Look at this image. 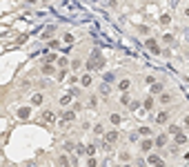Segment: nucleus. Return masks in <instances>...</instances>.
Listing matches in <instances>:
<instances>
[{
    "instance_id": "nucleus-1",
    "label": "nucleus",
    "mask_w": 189,
    "mask_h": 167,
    "mask_svg": "<svg viewBox=\"0 0 189 167\" xmlns=\"http://www.w3.org/2000/svg\"><path fill=\"white\" fill-rule=\"evenodd\" d=\"M102 65H105V60L100 58V51L94 49V54H91V60L87 62V69H102Z\"/></svg>"
},
{
    "instance_id": "nucleus-2",
    "label": "nucleus",
    "mask_w": 189,
    "mask_h": 167,
    "mask_svg": "<svg viewBox=\"0 0 189 167\" xmlns=\"http://www.w3.org/2000/svg\"><path fill=\"white\" fill-rule=\"evenodd\" d=\"M147 49L151 51V54H160V49H158V45H156V40H147Z\"/></svg>"
},
{
    "instance_id": "nucleus-3",
    "label": "nucleus",
    "mask_w": 189,
    "mask_h": 167,
    "mask_svg": "<svg viewBox=\"0 0 189 167\" xmlns=\"http://www.w3.org/2000/svg\"><path fill=\"white\" fill-rule=\"evenodd\" d=\"M153 143H156L158 147H163L165 143H167V134H160V136H156V138H153Z\"/></svg>"
},
{
    "instance_id": "nucleus-4",
    "label": "nucleus",
    "mask_w": 189,
    "mask_h": 167,
    "mask_svg": "<svg viewBox=\"0 0 189 167\" xmlns=\"http://www.w3.org/2000/svg\"><path fill=\"white\" fill-rule=\"evenodd\" d=\"M140 147H142V149H145V152H149V149L153 147V140H151V138H145V140H142V143H140Z\"/></svg>"
},
{
    "instance_id": "nucleus-5",
    "label": "nucleus",
    "mask_w": 189,
    "mask_h": 167,
    "mask_svg": "<svg viewBox=\"0 0 189 167\" xmlns=\"http://www.w3.org/2000/svg\"><path fill=\"white\" fill-rule=\"evenodd\" d=\"M129 85H131L129 80H127V78H122V80L118 83V87H120V91H127V89H129Z\"/></svg>"
},
{
    "instance_id": "nucleus-6",
    "label": "nucleus",
    "mask_w": 189,
    "mask_h": 167,
    "mask_svg": "<svg viewBox=\"0 0 189 167\" xmlns=\"http://www.w3.org/2000/svg\"><path fill=\"white\" fill-rule=\"evenodd\" d=\"M31 105H42V94H33L31 96Z\"/></svg>"
},
{
    "instance_id": "nucleus-7",
    "label": "nucleus",
    "mask_w": 189,
    "mask_h": 167,
    "mask_svg": "<svg viewBox=\"0 0 189 167\" xmlns=\"http://www.w3.org/2000/svg\"><path fill=\"white\" fill-rule=\"evenodd\" d=\"M73 118H76V114H73V112H65V114H62V120H65V123H71Z\"/></svg>"
},
{
    "instance_id": "nucleus-8",
    "label": "nucleus",
    "mask_w": 189,
    "mask_h": 167,
    "mask_svg": "<svg viewBox=\"0 0 189 167\" xmlns=\"http://www.w3.org/2000/svg\"><path fill=\"white\" fill-rule=\"evenodd\" d=\"M42 120L51 125V123H54V112H45V114H42Z\"/></svg>"
},
{
    "instance_id": "nucleus-9",
    "label": "nucleus",
    "mask_w": 189,
    "mask_h": 167,
    "mask_svg": "<svg viewBox=\"0 0 189 167\" xmlns=\"http://www.w3.org/2000/svg\"><path fill=\"white\" fill-rule=\"evenodd\" d=\"M156 123H158V125H165V123H167V114H165V112H160L158 116H156Z\"/></svg>"
},
{
    "instance_id": "nucleus-10",
    "label": "nucleus",
    "mask_w": 189,
    "mask_h": 167,
    "mask_svg": "<svg viewBox=\"0 0 189 167\" xmlns=\"http://www.w3.org/2000/svg\"><path fill=\"white\" fill-rule=\"evenodd\" d=\"M116 140H118V131H109V134H107V143L111 145V143H116Z\"/></svg>"
},
{
    "instance_id": "nucleus-11",
    "label": "nucleus",
    "mask_w": 189,
    "mask_h": 167,
    "mask_svg": "<svg viewBox=\"0 0 189 167\" xmlns=\"http://www.w3.org/2000/svg\"><path fill=\"white\" fill-rule=\"evenodd\" d=\"M109 120H111V125H120V123H122V118H120L118 114H111V116H109Z\"/></svg>"
},
{
    "instance_id": "nucleus-12",
    "label": "nucleus",
    "mask_w": 189,
    "mask_h": 167,
    "mask_svg": "<svg viewBox=\"0 0 189 167\" xmlns=\"http://www.w3.org/2000/svg\"><path fill=\"white\" fill-rule=\"evenodd\" d=\"M149 163H151V165H156V167H163V165H165L163 160H160V158H156V156H149Z\"/></svg>"
},
{
    "instance_id": "nucleus-13",
    "label": "nucleus",
    "mask_w": 189,
    "mask_h": 167,
    "mask_svg": "<svg viewBox=\"0 0 189 167\" xmlns=\"http://www.w3.org/2000/svg\"><path fill=\"white\" fill-rule=\"evenodd\" d=\"M80 83H82L85 87H89V85H91V76H89V74H85V76L80 78Z\"/></svg>"
},
{
    "instance_id": "nucleus-14",
    "label": "nucleus",
    "mask_w": 189,
    "mask_h": 167,
    "mask_svg": "<svg viewBox=\"0 0 189 167\" xmlns=\"http://www.w3.org/2000/svg\"><path fill=\"white\" fill-rule=\"evenodd\" d=\"M58 165H60V167H69V158H67V156H60V158H58Z\"/></svg>"
},
{
    "instance_id": "nucleus-15",
    "label": "nucleus",
    "mask_w": 189,
    "mask_h": 167,
    "mask_svg": "<svg viewBox=\"0 0 189 167\" xmlns=\"http://www.w3.org/2000/svg\"><path fill=\"white\" fill-rule=\"evenodd\" d=\"M160 91H163V85L153 83V85H151V94H160Z\"/></svg>"
},
{
    "instance_id": "nucleus-16",
    "label": "nucleus",
    "mask_w": 189,
    "mask_h": 167,
    "mask_svg": "<svg viewBox=\"0 0 189 167\" xmlns=\"http://www.w3.org/2000/svg\"><path fill=\"white\" fill-rule=\"evenodd\" d=\"M160 102H163V105H169V102H171V96H169V94H163V96H160Z\"/></svg>"
},
{
    "instance_id": "nucleus-17",
    "label": "nucleus",
    "mask_w": 189,
    "mask_h": 167,
    "mask_svg": "<svg viewBox=\"0 0 189 167\" xmlns=\"http://www.w3.org/2000/svg\"><path fill=\"white\" fill-rule=\"evenodd\" d=\"M18 116L20 118H27V116H29V107H22L20 112H18Z\"/></svg>"
},
{
    "instance_id": "nucleus-18",
    "label": "nucleus",
    "mask_w": 189,
    "mask_h": 167,
    "mask_svg": "<svg viewBox=\"0 0 189 167\" xmlns=\"http://www.w3.org/2000/svg\"><path fill=\"white\" fill-rule=\"evenodd\" d=\"M185 140H187V136H185V134H176V143H178V145H182Z\"/></svg>"
},
{
    "instance_id": "nucleus-19",
    "label": "nucleus",
    "mask_w": 189,
    "mask_h": 167,
    "mask_svg": "<svg viewBox=\"0 0 189 167\" xmlns=\"http://www.w3.org/2000/svg\"><path fill=\"white\" fill-rule=\"evenodd\" d=\"M145 109H153V98H151V96L145 100Z\"/></svg>"
},
{
    "instance_id": "nucleus-20",
    "label": "nucleus",
    "mask_w": 189,
    "mask_h": 167,
    "mask_svg": "<svg viewBox=\"0 0 189 167\" xmlns=\"http://www.w3.org/2000/svg\"><path fill=\"white\" fill-rule=\"evenodd\" d=\"M69 102H71V96H62V98H60V105H69Z\"/></svg>"
},
{
    "instance_id": "nucleus-21",
    "label": "nucleus",
    "mask_w": 189,
    "mask_h": 167,
    "mask_svg": "<svg viewBox=\"0 0 189 167\" xmlns=\"http://www.w3.org/2000/svg\"><path fill=\"white\" fill-rule=\"evenodd\" d=\"M42 71H45V74H49V76H54L56 69H54V67H49V65H45V67H42Z\"/></svg>"
},
{
    "instance_id": "nucleus-22",
    "label": "nucleus",
    "mask_w": 189,
    "mask_h": 167,
    "mask_svg": "<svg viewBox=\"0 0 189 167\" xmlns=\"http://www.w3.org/2000/svg\"><path fill=\"white\" fill-rule=\"evenodd\" d=\"M169 20H171V16H160V22H163V25H169Z\"/></svg>"
},
{
    "instance_id": "nucleus-23",
    "label": "nucleus",
    "mask_w": 189,
    "mask_h": 167,
    "mask_svg": "<svg viewBox=\"0 0 189 167\" xmlns=\"http://www.w3.org/2000/svg\"><path fill=\"white\" fill-rule=\"evenodd\" d=\"M100 94L107 96V94H109V87H107V85H100Z\"/></svg>"
},
{
    "instance_id": "nucleus-24",
    "label": "nucleus",
    "mask_w": 189,
    "mask_h": 167,
    "mask_svg": "<svg viewBox=\"0 0 189 167\" xmlns=\"http://www.w3.org/2000/svg\"><path fill=\"white\" fill-rule=\"evenodd\" d=\"M138 134H142V136H149L151 131H149V127H140V131H138Z\"/></svg>"
},
{
    "instance_id": "nucleus-25",
    "label": "nucleus",
    "mask_w": 189,
    "mask_h": 167,
    "mask_svg": "<svg viewBox=\"0 0 189 167\" xmlns=\"http://www.w3.org/2000/svg\"><path fill=\"white\" fill-rule=\"evenodd\" d=\"M94 152H96V147H94V145H89V147H87V154H89V156H94Z\"/></svg>"
},
{
    "instance_id": "nucleus-26",
    "label": "nucleus",
    "mask_w": 189,
    "mask_h": 167,
    "mask_svg": "<svg viewBox=\"0 0 189 167\" xmlns=\"http://www.w3.org/2000/svg\"><path fill=\"white\" fill-rule=\"evenodd\" d=\"M87 165H89V167H96V158H89V160H87Z\"/></svg>"
},
{
    "instance_id": "nucleus-27",
    "label": "nucleus",
    "mask_w": 189,
    "mask_h": 167,
    "mask_svg": "<svg viewBox=\"0 0 189 167\" xmlns=\"http://www.w3.org/2000/svg\"><path fill=\"white\" fill-rule=\"evenodd\" d=\"M185 125H187V127H189V116H185Z\"/></svg>"
},
{
    "instance_id": "nucleus-28",
    "label": "nucleus",
    "mask_w": 189,
    "mask_h": 167,
    "mask_svg": "<svg viewBox=\"0 0 189 167\" xmlns=\"http://www.w3.org/2000/svg\"><path fill=\"white\" fill-rule=\"evenodd\" d=\"M185 16H189V7H187V11H185Z\"/></svg>"
},
{
    "instance_id": "nucleus-29",
    "label": "nucleus",
    "mask_w": 189,
    "mask_h": 167,
    "mask_svg": "<svg viewBox=\"0 0 189 167\" xmlns=\"http://www.w3.org/2000/svg\"><path fill=\"white\" fill-rule=\"evenodd\" d=\"M125 167H131V165H125Z\"/></svg>"
}]
</instances>
